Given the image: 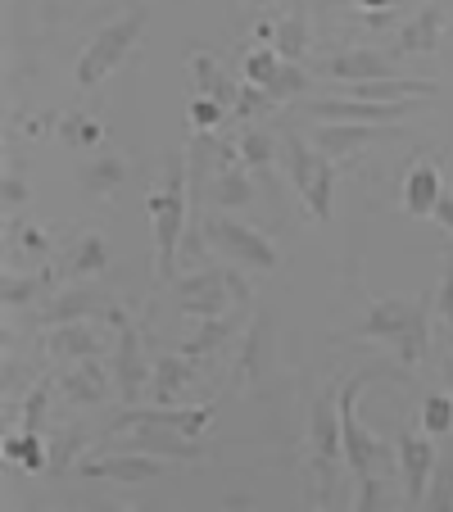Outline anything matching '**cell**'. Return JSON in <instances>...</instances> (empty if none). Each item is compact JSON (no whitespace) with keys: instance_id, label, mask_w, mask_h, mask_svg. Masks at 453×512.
I'll list each match as a JSON object with an SVG mask.
<instances>
[{"instance_id":"obj_1","label":"cell","mask_w":453,"mask_h":512,"mask_svg":"<svg viewBox=\"0 0 453 512\" xmlns=\"http://www.w3.org/2000/svg\"><path fill=\"white\" fill-rule=\"evenodd\" d=\"M145 213H150V236H155V277L168 281L177 254H182L186 227H191V168H186V150L168 155L159 186L145 195Z\"/></svg>"},{"instance_id":"obj_2","label":"cell","mask_w":453,"mask_h":512,"mask_svg":"<svg viewBox=\"0 0 453 512\" xmlns=\"http://www.w3.org/2000/svg\"><path fill=\"white\" fill-rule=\"evenodd\" d=\"M354 340H381L399 354L404 368H417L431 345V331H426V300H404V295H390V300H372L363 309V318L354 322Z\"/></svg>"},{"instance_id":"obj_3","label":"cell","mask_w":453,"mask_h":512,"mask_svg":"<svg viewBox=\"0 0 453 512\" xmlns=\"http://www.w3.org/2000/svg\"><path fill=\"white\" fill-rule=\"evenodd\" d=\"M145 23H150V5H132V10H123L118 19H109L105 28H100L96 37L82 46L78 64H73L78 91H96L100 82H105L109 73H114V68L132 55L136 41H141V32H145Z\"/></svg>"},{"instance_id":"obj_4","label":"cell","mask_w":453,"mask_h":512,"mask_svg":"<svg viewBox=\"0 0 453 512\" xmlns=\"http://www.w3.org/2000/svg\"><path fill=\"white\" fill-rule=\"evenodd\" d=\"M281 159H286L290 186L304 195L309 213L318 223H327L331 209H336V159H327L309 136H299L295 127L281 132Z\"/></svg>"},{"instance_id":"obj_5","label":"cell","mask_w":453,"mask_h":512,"mask_svg":"<svg viewBox=\"0 0 453 512\" xmlns=\"http://www.w3.org/2000/svg\"><path fill=\"white\" fill-rule=\"evenodd\" d=\"M309 454H313V476L322 481L318 499L327 503L336 490L340 463H345V440H340V386L331 381L309 408Z\"/></svg>"},{"instance_id":"obj_6","label":"cell","mask_w":453,"mask_h":512,"mask_svg":"<svg viewBox=\"0 0 453 512\" xmlns=\"http://www.w3.org/2000/svg\"><path fill=\"white\" fill-rule=\"evenodd\" d=\"M204 241H209L227 263H236V268H250V272H272L281 263L277 245H272L268 236L259 232V227L236 223V218H227V213H213V218H204Z\"/></svg>"},{"instance_id":"obj_7","label":"cell","mask_w":453,"mask_h":512,"mask_svg":"<svg viewBox=\"0 0 453 512\" xmlns=\"http://www.w3.org/2000/svg\"><path fill=\"white\" fill-rule=\"evenodd\" d=\"M109 322L118 327V340H114V358H109V368H114V395L118 404H136V399L150 390V363H145V349H141V331H145V318H127L123 304L109 313Z\"/></svg>"},{"instance_id":"obj_8","label":"cell","mask_w":453,"mask_h":512,"mask_svg":"<svg viewBox=\"0 0 453 512\" xmlns=\"http://www.w3.org/2000/svg\"><path fill=\"white\" fill-rule=\"evenodd\" d=\"M232 268H195L186 277H177V309L186 318H218L236 304V286H232Z\"/></svg>"},{"instance_id":"obj_9","label":"cell","mask_w":453,"mask_h":512,"mask_svg":"<svg viewBox=\"0 0 453 512\" xmlns=\"http://www.w3.org/2000/svg\"><path fill=\"white\" fill-rule=\"evenodd\" d=\"M213 413H218V404H150V408L127 404L123 413L105 426V435L127 431V426H168V431H182V435H191V440H200L213 426Z\"/></svg>"},{"instance_id":"obj_10","label":"cell","mask_w":453,"mask_h":512,"mask_svg":"<svg viewBox=\"0 0 453 512\" xmlns=\"http://www.w3.org/2000/svg\"><path fill=\"white\" fill-rule=\"evenodd\" d=\"M417 109V100H349V96H322L309 105L313 118L322 123H376L395 127Z\"/></svg>"},{"instance_id":"obj_11","label":"cell","mask_w":453,"mask_h":512,"mask_svg":"<svg viewBox=\"0 0 453 512\" xmlns=\"http://www.w3.org/2000/svg\"><path fill=\"white\" fill-rule=\"evenodd\" d=\"M395 463H399V476H404V503H408V508L426 503V485H431L435 463H440V454H435V435H426V431H399Z\"/></svg>"},{"instance_id":"obj_12","label":"cell","mask_w":453,"mask_h":512,"mask_svg":"<svg viewBox=\"0 0 453 512\" xmlns=\"http://www.w3.org/2000/svg\"><path fill=\"white\" fill-rule=\"evenodd\" d=\"M313 78H331V82H340V87H349V82L395 78V55H386V50H372V46L336 50V55H322L318 64H313Z\"/></svg>"},{"instance_id":"obj_13","label":"cell","mask_w":453,"mask_h":512,"mask_svg":"<svg viewBox=\"0 0 453 512\" xmlns=\"http://www.w3.org/2000/svg\"><path fill=\"white\" fill-rule=\"evenodd\" d=\"M109 440H118V449H141V454L168 458V463H200L204 445L191 440L182 431H168V426H127V431H114Z\"/></svg>"},{"instance_id":"obj_14","label":"cell","mask_w":453,"mask_h":512,"mask_svg":"<svg viewBox=\"0 0 453 512\" xmlns=\"http://www.w3.org/2000/svg\"><path fill=\"white\" fill-rule=\"evenodd\" d=\"M164 463L168 458H155V454H141V449H114V454H91L78 463V476H91V481H123V485H136V481H155L164 476Z\"/></svg>"},{"instance_id":"obj_15","label":"cell","mask_w":453,"mask_h":512,"mask_svg":"<svg viewBox=\"0 0 453 512\" xmlns=\"http://www.w3.org/2000/svg\"><path fill=\"white\" fill-rule=\"evenodd\" d=\"M118 309V300L114 295H105V290H96V286H73V290H64V295H55V300L41 309V327H64V322H91V318H105L109 322V313Z\"/></svg>"},{"instance_id":"obj_16","label":"cell","mask_w":453,"mask_h":512,"mask_svg":"<svg viewBox=\"0 0 453 512\" xmlns=\"http://www.w3.org/2000/svg\"><path fill=\"white\" fill-rule=\"evenodd\" d=\"M105 318L91 322H64V327H46V354L55 363H78V358H100L105 354Z\"/></svg>"},{"instance_id":"obj_17","label":"cell","mask_w":453,"mask_h":512,"mask_svg":"<svg viewBox=\"0 0 453 512\" xmlns=\"http://www.w3.org/2000/svg\"><path fill=\"white\" fill-rule=\"evenodd\" d=\"M55 386L68 404H100L109 395V386H114V368L105 358H78V363H64Z\"/></svg>"},{"instance_id":"obj_18","label":"cell","mask_w":453,"mask_h":512,"mask_svg":"<svg viewBox=\"0 0 453 512\" xmlns=\"http://www.w3.org/2000/svg\"><path fill=\"white\" fill-rule=\"evenodd\" d=\"M386 132L390 127H376V123H322V118H313L309 141L318 145L327 159H349V155H363L367 145Z\"/></svg>"},{"instance_id":"obj_19","label":"cell","mask_w":453,"mask_h":512,"mask_svg":"<svg viewBox=\"0 0 453 512\" xmlns=\"http://www.w3.org/2000/svg\"><path fill=\"white\" fill-rule=\"evenodd\" d=\"M440 32H444V0H431L426 10H417L395 32V55H431L440 46Z\"/></svg>"},{"instance_id":"obj_20","label":"cell","mask_w":453,"mask_h":512,"mask_svg":"<svg viewBox=\"0 0 453 512\" xmlns=\"http://www.w3.org/2000/svg\"><path fill=\"white\" fill-rule=\"evenodd\" d=\"M440 195H444L440 168L426 164V159H417V164L408 168V177H404V191H399V204H404V213H413V218H426V213H435Z\"/></svg>"},{"instance_id":"obj_21","label":"cell","mask_w":453,"mask_h":512,"mask_svg":"<svg viewBox=\"0 0 453 512\" xmlns=\"http://www.w3.org/2000/svg\"><path fill=\"white\" fill-rule=\"evenodd\" d=\"M241 322H245L241 309H236V313H218V318H200V327H195L177 349H182L186 358H195V363H204V358H213L222 345H227V340H232V331L241 327Z\"/></svg>"},{"instance_id":"obj_22","label":"cell","mask_w":453,"mask_h":512,"mask_svg":"<svg viewBox=\"0 0 453 512\" xmlns=\"http://www.w3.org/2000/svg\"><path fill=\"white\" fill-rule=\"evenodd\" d=\"M277 155H281V141H272V136L259 132V127H245V132L236 136V159L250 168L254 182H263V186L277 182V177H272V164H277Z\"/></svg>"},{"instance_id":"obj_23","label":"cell","mask_w":453,"mask_h":512,"mask_svg":"<svg viewBox=\"0 0 453 512\" xmlns=\"http://www.w3.org/2000/svg\"><path fill=\"white\" fill-rule=\"evenodd\" d=\"M195 358H186L182 349H173V354H164L155 363V372H150V399L155 404H177V395L186 390V381L195 377Z\"/></svg>"},{"instance_id":"obj_24","label":"cell","mask_w":453,"mask_h":512,"mask_svg":"<svg viewBox=\"0 0 453 512\" xmlns=\"http://www.w3.org/2000/svg\"><path fill=\"white\" fill-rule=\"evenodd\" d=\"M105 263H109L105 236H100V232H82L78 241L68 245V254L55 263V268H59V277H64V281H73V277H96V272H105Z\"/></svg>"},{"instance_id":"obj_25","label":"cell","mask_w":453,"mask_h":512,"mask_svg":"<svg viewBox=\"0 0 453 512\" xmlns=\"http://www.w3.org/2000/svg\"><path fill=\"white\" fill-rule=\"evenodd\" d=\"M309 5L304 0H290V14H281L277 19V32H272V46H277L281 59H290V64H304V55H309Z\"/></svg>"},{"instance_id":"obj_26","label":"cell","mask_w":453,"mask_h":512,"mask_svg":"<svg viewBox=\"0 0 453 512\" xmlns=\"http://www.w3.org/2000/svg\"><path fill=\"white\" fill-rule=\"evenodd\" d=\"M59 268H37V272H5V281H0V300H5V309H23V304H37L41 295H50L55 290Z\"/></svg>"},{"instance_id":"obj_27","label":"cell","mask_w":453,"mask_h":512,"mask_svg":"<svg viewBox=\"0 0 453 512\" xmlns=\"http://www.w3.org/2000/svg\"><path fill=\"white\" fill-rule=\"evenodd\" d=\"M186 68H191V82H195V96H213V100H222V105H232L236 100V82L222 73V64L209 55V50H200L195 46L191 55H186Z\"/></svg>"},{"instance_id":"obj_28","label":"cell","mask_w":453,"mask_h":512,"mask_svg":"<svg viewBox=\"0 0 453 512\" xmlns=\"http://www.w3.org/2000/svg\"><path fill=\"white\" fill-rule=\"evenodd\" d=\"M250 195H254V177H250V168H245L241 159H236V164H222L218 173H213L209 200L218 204V209H245Z\"/></svg>"},{"instance_id":"obj_29","label":"cell","mask_w":453,"mask_h":512,"mask_svg":"<svg viewBox=\"0 0 453 512\" xmlns=\"http://www.w3.org/2000/svg\"><path fill=\"white\" fill-rule=\"evenodd\" d=\"M123 177H127V159L114 155V150H100L96 159H87L78 168V182L87 195H114L123 186Z\"/></svg>"},{"instance_id":"obj_30","label":"cell","mask_w":453,"mask_h":512,"mask_svg":"<svg viewBox=\"0 0 453 512\" xmlns=\"http://www.w3.org/2000/svg\"><path fill=\"white\" fill-rule=\"evenodd\" d=\"M313 87V68L304 64H290V59H281L277 68H272V78L263 82V91H268L277 105H290L295 96H304V91Z\"/></svg>"},{"instance_id":"obj_31","label":"cell","mask_w":453,"mask_h":512,"mask_svg":"<svg viewBox=\"0 0 453 512\" xmlns=\"http://www.w3.org/2000/svg\"><path fill=\"white\" fill-rule=\"evenodd\" d=\"M5 463H19L28 472H46V440H41V431H23L19 426L5 440Z\"/></svg>"},{"instance_id":"obj_32","label":"cell","mask_w":453,"mask_h":512,"mask_svg":"<svg viewBox=\"0 0 453 512\" xmlns=\"http://www.w3.org/2000/svg\"><path fill=\"white\" fill-rule=\"evenodd\" d=\"M55 377H41V381H32V390L23 395V404H19V426L23 431H46V413H50V395H55Z\"/></svg>"},{"instance_id":"obj_33","label":"cell","mask_w":453,"mask_h":512,"mask_svg":"<svg viewBox=\"0 0 453 512\" xmlns=\"http://www.w3.org/2000/svg\"><path fill=\"white\" fill-rule=\"evenodd\" d=\"M422 431L435 435V440H444V435H453V395H431L422 404Z\"/></svg>"},{"instance_id":"obj_34","label":"cell","mask_w":453,"mask_h":512,"mask_svg":"<svg viewBox=\"0 0 453 512\" xmlns=\"http://www.w3.org/2000/svg\"><path fill=\"white\" fill-rule=\"evenodd\" d=\"M281 64V55H277V46H254V50H245V59H241V78L245 82H254V87H263V82L272 78V68Z\"/></svg>"},{"instance_id":"obj_35","label":"cell","mask_w":453,"mask_h":512,"mask_svg":"<svg viewBox=\"0 0 453 512\" xmlns=\"http://www.w3.org/2000/svg\"><path fill=\"white\" fill-rule=\"evenodd\" d=\"M426 508H453V454L435 463V476L426 485Z\"/></svg>"},{"instance_id":"obj_36","label":"cell","mask_w":453,"mask_h":512,"mask_svg":"<svg viewBox=\"0 0 453 512\" xmlns=\"http://www.w3.org/2000/svg\"><path fill=\"white\" fill-rule=\"evenodd\" d=\"M272 105H277V100H272L263 87H254V82H241V91H236V100H232V114L236 118H259V114H268Z\"/></svg>"},{"instance_id":"obj_37","label":"cell","mask_w":453,"mask_h":512,"mask_svg":"<svg viewBox=\"0 0 453 512\" xmlns=\"http://www.w3.org/2000/svg\"><path fill=\"white\" fill-rule=\"evenodd\" d=\"M227 118V105L213 96H191V127L195 132H213V127Z\"/></svg>"},{"instance_id":"obj_38","label":"cell","mask_w":453,"mask_h":512,"mask_svg":"<svg viewBox=\"0 0 453 512\" xmlns=\"http://www.w3.org/2000/svg\"><path fill=\"white\" fill-rule=\"evenodd\" d=\"M358 490H354V512H372L376 508V503H386L390 499V494H386V485H381V476H358Z\"/></svg>"},{"instance_id":"obj_39","label":"cell","mask_w":453,"mask_h":512,"mask_svg":"<svg viewBox=\"0 0 453 512\" xmlns=\"http://www.w3.org/2000/svg\"><path fill=\"white\" fill-rule=\"evenodd\" d=\"M263 345H268V318H259L250 327V336H245V354H241V368L250 372V377H259V354Z\"/></svg>"},{"instance_id":"obj_40","label":"cell","mask_w":453,"mask_h":512,"mask_svg":"<svg viewBox=\"0 0 453 512\" xmlns=\"http://www.w3.org/2000/svg\"><path fill=\"white\" fill-rule=\"evenodd\" d=\"M64 136L78 145V150H87V145H100V141H105V127L91 123V118H82V114H73V118H68V127H64Z\"/></svg>"},{"instance_id":"obj_41","label":"cell","mask_w":453,"mask_h":512,"mask_svg":"<svg viewBox=\"0 0 453 512\" xmlns=\"http://www.w3.org/2000/svg\"><path fill=\"white\" fill-rule=\"evenodd\" d=\"M435 313L444 327H453V254L444 259V277H440V295H435Z\"/></svg>"},{"instance_id":"obj_42","label":"cell","mask_w":453,"mask_h":512,"mask_svg":"<svg viewBox=\"0 0 453 512\" xmlns=\"http://www.w3.org/2000/svg\"><path fill=\"white\" fill-rule=\"evenodd\" d=\"M28 195H32L28 182H23V177L10 168V173H5V213H14L19 204H28Z\"/></svg>"},{"instance_id":"obj_43","label":"cell","mask_w":453,"mask_h":512,"mask_svg":"<svg viewBox=\"0 0 453 512\" xmlns=\"http://www.w3.org/2000/svg\"><path fill=\"white\" fill-rule=\"evenodd\" d=\"M19 241H23V250H28V254H37V259H50V236L41 232V227H23Z\"/></svg>"},{"instance_id":"obj_44","label":"cell","mask_w":453,"mask_h":512,"mask_svg":"<svg viewBox=\"0 0 453 512\" xmlns=\"http://www.w3.org/2000/svg\"><path fill=\"white\" fill-rule=\"evenodd\" d=\"M435 223H440L444 232H453V195H449V191H444L440 204H435Z\"/></svg>"},{"instance_id":"obj_45","label":"cell","mask_w":453,"mask_h":512,"mask_svg":"<svg viewBox=\"0 0 453 512\" xmlns=\"http://www.w3.org/2000/svg\"><path fill=\"white\" fill-rule=\"evenodd\" d=\"M354 10H367V14H386V10H395V0H354Z\"/></svg>"},{"instance_id":"obj_46","label":"cell","mask_w":453,"mask_h":512,"mask_svg":"<svg viewBox=\"0 0 453 512\" xmlns=\"http://www.w3.org/2000/svg\"><path fill=\"white\" fill-rule=\"evenodd\" d=\"M444 386H449V395H453V358L444 363Z\"/></svg>"},{"instance_id":"obj_47","label":"cell","mask_w":453,"mask_h":512,"mask_svg":"<svg viewBox=\"0 0 453 512\" xmlns=\"http://www.w3.org/2000/svg\"><path fill=\"white\" fill-rule=\"evenodd\" d=\"M449 349H453V336H449Z\"/></svg>"}]
</instances>
